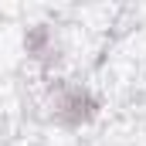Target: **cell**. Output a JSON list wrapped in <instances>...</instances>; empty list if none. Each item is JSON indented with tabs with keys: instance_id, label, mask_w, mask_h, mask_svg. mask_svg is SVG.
<instances>
[{
	"instance_id": "6da1fadb",
	"label": "cell",
	"mask_w": 146,
	"mask_h": 146,
	"mask_svg": "<svg viewBox=\"0 0 146 146\" xmlns=\"http://www.w3.org/2000/svg\"><path fill=\"white\" fill-rule=\"evenodd\" d=\"M102 112V99L95 88L82 85V82H68L58 78L48 92V115L51 122H58L61 129H82L88 126L95 115Z\"/></svg>"
},
{
	"instance_id": "7a4b0ae2",
	"label": "cell",
	"mask_w": 146,
	"mask_h": 146,
	"mask_svg": "<svg viewBox=\"0 0 146 146\" xmlns=\"http://www.w3.org/2000/svg\"><path fill=\"white\" fill-rule=\"evenodd\" d=\"M24 54H27L31 61H37L44 72L54 68V65L61 61V41L54 34V27L44 24V21L31 24V27L24 31Z\"/></svg>"
}]
</instances>
